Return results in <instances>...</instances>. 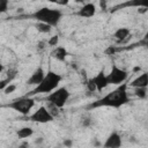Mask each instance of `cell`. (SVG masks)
<instances>
[{
  "instance_id": "1",
  "label": "cell",
  "mask_w": 148,
  "mask_h": 148,
  "mask_svg": "<svg viewBox=\"0 0 148 148\" xmlns=\"http://www.w3.org/2000/svg\"><path fill=\"white\" fill-rule=\"evenodd\" d=\"M130 101L128 94H127V84L121 83L119 84L114 90L108 92L102 98L90 103L87 109H94V108H101V106H109V108H120L124 104H126Z\"/></svg>"
},
{
  "instance_id": "2",
  "label": "cell",
  "mask_w": 148,
  "mask_h": 148,
  "mask_svg": "<svg viewBox=\"0 0 148 148\" xmlns=\"http://www.w3.org/2000/svg\"><path fill=\"white\" fill-rule=\"evenodd\" d=\"M61 80H62V76L60 74L53 71H49L45 74L42 82L38 86H36V88L31 91V94H50L58 87Z\"/></svg>"
},
{
  "instance_id": "3",
  "label": "cell",
  "mask_w": 148,
  "mask_h": 148,
  "mask_svg": "<svg viewBox=\"0 0 148 148\" xmlns=\"http://www.w3.org/2000/svg\"><path fill=\"white\" fill-rule=\"evenodd\" d=\"M61 16H62V13L59 9H53V8H47V7H43L32 14V17L35 20H37L40 23H45L50 27L57 25Z\"/></svg>"
},
{
  "instance_id": "4",
  "label": "cell",
  "mask_w": 148,
  "mask_h": 148,
  "mask_svg": "<svg viewBox=\"0 0 148 148\" xmlns=\"http://www.w3.org/2000/svg\"><path fill=\"white\" fill-rule=\"evenodd\" d=\"M69 96H71V94H69L68 89L65 88V87H62V88L56 89V90H53L52 92H50V94L46 96V101H47L49 103L54 104L57 108L61 109V108H64L65 104L67 103Z\"/></svg>"
},
{
  "instance_id": "5",
  "label": "cell",
  "mask_w": 148,
  "mask_h": 148,
  "mask_svg": "<svg viewBox=\"0 0 148 148\" xmlns=\"http://www.w3.org/2000/svg\"><path fill=\"white\" fill-rule=\"evenodd\" d=\"M35 105V101L30 97H21V98H17L15 101H13L12 103L8 104V106L15 111H17L18 113L23 114V116H27L30 110L34 108Z\"/></svg>"
},
{
  "instance_id": "6",
  "label": "cell",
  "mask_w": 148,
  "mask_h": 148,
  "mask_svg": "<svg viewBox=\"0 0 148 148\" xmlns=\"http://www.w3.org/2000/svg\"><path fill=\"white\" fill-rule=\"evenodd\" d=\"M128 77V74L125 69L119 68L117 65H112L111 71L109 74H106V79L109 84H121L124 83Z\"/></svg>"
},
{
  "instance_id": "7",
  "label": "cell",
  "mask_w": 148,
  "mask_h": 148,
  "mask_svg": "<svg viewBox=\"0 0 148 148\" xmlns=\"http://www.w3.org/2000/svg\"><path fill=\"white\" fill-rule=\"evenodd\" d=\"M29 119L31 121H35V123H42V124H45V123H50L53 120V117L49 113L47 109L45 106H39L32 114L29 116Z\"/></svg>"
},
{
  "instance_id": "8",
  "label": "cell",
  "mask_w": 148,
  "mask_h": 148,
  "mask_svg": "<svg viewBox=\"0 0 148 148\" xmlns=\"http://www.w3.org/2000/svg\"><path fill=\"white\" fill-rule=\"evenodd\" d=\"M95 86H96V90L99 92L102 91L104 88H106L109 86V82H108V79H106V74L104 73V71H99L97 73V75H95L94 77H91Z\"/></svg>"
},
{
  "instance_id": "9",
  "label": "cell",
  "mask_w": 148,
  "mask_h": 148,
  "mask_svg": "<svg viewBox=\"0 0 148 148\" xmlns=\"http://www.w3.org/2000/svg\"><path fill=\"white\" fill-rule=\"evenodd\" d=\"M121 138L118 133L113 132L111 133L108 139L105 140V142L103 143V148H120L121 147Z\"/></svg>"
},
{
  "instance_id": "10",
  "label": "cell",
  "mask_w": 148,
  "mask_h": 148,
  "mask_svg": "<svg viewBox=\"0 0 148 148\" xmlns=\"http://www.w3.org/2000/svg\"><path fill=\"white\" fill-rule=\"evenodd\" d=\"M44 76H45L44 69H43L42 67H38V68L31 74V76L28 79L27 83H28L29 86H38V84L42 82V80L44 79Z\"/></svg>"
},
{
  "instance_id": "11",
  "label": "cell",
  "mask_w": 148,
  "mask_h": 148,
  "mask_svg": "<svg viewBox=\"0 0 148 148\" xmlns=\"http://www.w3.org/2000/svg\"><path fill=\"white\" fill-rule=\"evenodd\" d=\"M95 13H96V6L94 3H91V2H89V3L83 5L79 9L77 15L81 16V17H91V16L95 15Z\"/></svg>"
},
{
  "instance_id": "12",
  "label": "cell",
  "mask_w": 148,
  "mask_h": 148,
  "mask_svg": "<svg viewBox=\"0 0 148 148\" xmlns=\"http://www.w3.org/2000/svg\"><path fill=\"white\" fill-rule=\"evenodd\" d=\"M130 86L131 87H134V88H147V86H148V74L146 72L142 73L136 79H134L130 83Z\"/></svg>"
},
{
  "instance_id": "13",
  "label": "cell",
  "mask_w": 148,
  "mask_h": 148,
  "mask_svg": "<svg viewBox=\"0 0 148 148\" xmlns=\"http://www.w3.org/2000/svg\"><path fill=\"white\" fill-rule=\"evenodd\" d=\"M114 37L117 39L118 43H121V42H125L128 37H131V32H130V29L128 28H119L114 31Z\"/></svg>"
},
{
  "instance_id": "14",
  "label": "cell",
  "mask_w": 148,
  "mask_h": 148,
  "mask_svg": "<svg viewBox=\"0 0 148 148\" xmlns=\"http://www.w3.org/2000/svg\"><path fill=\"white\" fill-rule=\"evenodd\" d=\"M67 54H68V53H67V50H66L65 47H62V46L56 47V49L52 51V53H51V56H52L54 59L59 60V61H64V60L66 59Z\"/></svg>"
},
{
  "instance_id": "15",
  "label": "cell",
  "mask_w": 148,
  "mask_h": 148,
  "mask_svg": "<svg viewBox=\"0 0 148 148\" xmlns=\"http://www.w3.org/2000/svg\"><path fill=\"white\" fill-rule=\"evenodd\" d=\"M16 134L21 139H27V138H29V136H31L34 134V130L30 128V127H22V128H20L17 131Z\"/></svg>"
},
{
  "instance_id": "16",
  "label": "cell",
  "mask_w": 148,
  "mask_h": 148,
  "mask_svg": "<svg viewBox=\"0 0 148 148\" xmlns=\"http://www.w3.org/2000/svg\"><path fill=\"white\" fill-rule=\"evenodd\" d=\"M46 109H47V111H49V113L54 118V117H57V116H59V113H60V111H59V108H57L54 104H52V103H49L47 104V106H45Z\"/></svg>"
},
{
  "instance_id": "17",
  "label": "cell",
  "mask_w": 148,
  "mask_h": 148,
  "mask_svg": "<svg viewBox=\"0 0 148 148\" xmlns=\"http://www.w3.org/2000/svg\"><path fill=\"white\" fill-rule=\"evenodd\" d=\"M36 28H37V30H38L39 32H43V34H47V32H50L51 29H52V27H50V25H47V24H45V23H40V22H38V23L36 24Z\"/></svg>"
},
{
  "instance_id": "18",
  "label": "cell",
  "mask_w": 148,
  "mask_h": 148,
  "mask_svg": "<svg viewBox=\"0 0 148 148\" xmlns=\"http://www.w3.org/2000/svg\"><path fill=\"white\" fill-rule=\"evenodd\" d=\"M134 95H135L136 97H139L140 99L147 98V88H135Z\"/></svg>"
},
{
  "instance_id": "19",
  "label": "cell",
  "mask_w": 148,
  "mask_h": 148,
  "mask_svg": "<svg viewBox=\"0 0 148 148\" xmlns=\"http://www.w3.org/2000/svg\"><path fill=\"white\" fill-rule=\"evenodd\" d=\"M86 84H87V88H88V90H89L90 92H92V91L96 90V86H95V83H94V81H92L91 77L86 81Z\"/></svg>"
},
{
  "instance_id": "20",
  "label": "cell",
  "mask_w": 148,
  "mask_h": 148,
  "mask_svg": "<svg viewBox=\"0 0 148 148\" xmlns=\"http://www.w3.org/2000/svg\"><path fill=\"white\" fill-rule=\"evenodd\" d=\"M8 9V1L7 0H0V14L7 12Z\"/></svg>"
},
{
  "instance_id": "21",
  "label": "cell",
  "mask_w": 148,
  "mask_h": 148,
  "mask_svg": "<svg viewBox=\"0 0 148 148\" xmlns=\"http://www.w3.org/2000/svg\"><path fill=\"white\" fill-rule=\"evenodd\" d=\"M58 42H59V37L56 35V36H52L49 40H47V44L50 46H57L58 45Z\"/></svg>"
},
{
  "instance_id": "22",
  "label": "cell",
  "mask_w": 148,
  "mask_h": 148,
  "mask_svg": "<svg viewBox=\"0 0 148 148\" xmlns=\"http://www.w3.org/2000/svg\"><path fill=\"white\" fill-rule=\"evenodd\" d=\"M16 74H17V71H16V69H9V71L7 72V79H8L9 81H12V80L16 76Z\"/></svg>"
},
{
  "instance_id": "23",
  "label": "cell",
  "mask_w": 148,
  "mask_h": 148,
  "mask_svg": "<svg viewBox=\"0 0 148 148\" xmlns=\"http://www.w3.org/2000/svg\"><path fill=\"white\" fill-rule=\"evenodd\" d=\"M15 89H16V86L15 84H12V83H9L5 89H3V91H5V94H10V92H13V91H15Z\"/></svg>"
},
{
  "instance_id": "24",
  "label": "cell",
  "mask_w": 148,
  "mask_h": 148,
  "mask_svg": "<svg viewBox=\"0 0 148 148\" xmlns=\"http://www.w3.org/2000/svg\"><path fill=\"white\" fill-rule=\"evenodd\" d=\"M90 123H91V119L88 118V117H84V118H82V120H81V125H82L83 127H88V126L90 125Z\"/></svg>"
},
{
  "instance_id": "25",
  "label": "cell",
  "mask_w": 148,
  "mask_h": 148,
  "mask_svg": "<svg viewBox=\"0 0 148 148\" xmlns=\"http://www.w3.org/2000/svg\"><path fill=\"white\" fill-rule=\"evenodd\" d=\"M9 82H10V81H9L8 79H6V80H2V81H0V90H1V89H5V88H6V87H7L8 84H9Z\"/></svg>"
},
{
  "instance_id": "26",
  "label": "cell",
  "mask_w": 148,
  "mask_h": 148,
  "mask_svg": "<svg viewBox=\"0 0 148 148\" xmlns=\"http://www.w3.org/2000/svg\"><path fill=\"white\" fill-rule=\"evenodd\" d=\"M114 52H116V47H113V46H109V47L105 50V53H106V54H109V56L113 54Z\"/></svg>"
},
{
  "instance_id": "27",
  "label": "cell",
  "mask_w": 148,
  "mask_h": 148,
  "mask_svg": "<svg viewBox=\"0 0 148 148\" xmlns=\"http://www.w3.org/2000/svg\"><path fill=\"white\" fill-rule=\"evenodd\" d=\"M64 146L67 147V148H71V147L73 146V141H72L71 139H65V140H64Z\"/></svg>"
},
{
  "instance_id": "28",
  "label": "cell",
  "mask_w": 148,
  "mask_h": 148,
  "mask_svg": "<svg viewBox=\"0 0 148 148\" xmlns=\"http://www.w3.org/2000/svg\"><path fill=\"white\" fill-rule=\"evenodd\" d=\"M18 148H30V145H29V142L23 141V142L20 145V147H18Z\"/></svg>"
},
{
  "instance_id": "29",
  "label": "cell",
  "mask_w": 148,
  "mask_h": 148,
  "mask_svg": "<svg viewBox=\"0 0 148 148\" xmlns=\"http://www.w3.org/2000/svg\"><path fill=\"white\" fill-rule=\"evenodd\" d=\"M99 5H101V7H102L103 9H105V8H106V2H105V1H101V2H99Z\"/></svg>"
},
{
  "instance_id": "30",
  "label": "cell",
  "mask_w": 148,
  "mask_h": 148,
  "mask_svg": "<svg viewBox=\"0 0 148 148\" xmlns=\"http://www.w3.org/2000/svg\"><path fill=\"white\" fill-rule=\"evenodd\" d=\"M148 10V8H146V7H143V8H140V9H138V12L139 13H146Z\"/></svg>"
},
{
  "instance_id": "31",
  "label": "cell",
  "mask_w": 148,
  "mask_h": 148,
  "mask_svg": "<svg viewBox=\"0 0 148 148\" xmlns=\"http://www.w3.org/2000/svg\"><path fill=\"white\" fill-rule=\"evenodd\" d=\"M43 142V138H38V140H36V143H40Z\"/></svg>"
},
{
  "instance_id": "32",
  "label": "cell",
  "mask_w": 148,
  "mask_h": 148,
  "mask_svg": "<svg viewBox=\"0 0 148 148\" xmlns=\"http://www.w3.org/2000/svg\"><path fill=\"white\" fill-rule=\"evenodd\" d=\"M2 71H3V65H1V64H0V74H1V72H2Z\"/></svg>"
},
{
  "instance_id": "33",
  "label": "cell",
  "mask_w": 148,
  "mask_h": 148,
  "mask_svg": "<svg viewBox=\"0 0 148 148\" xmlns=\"http://www.w3.org/2000/svg\"><path fill=\"white\" fill-rule=\"evenodd\" d=\"M133 71H134V72H138V71H140V67H135Z\"/></svg>"
}]
</instances>
